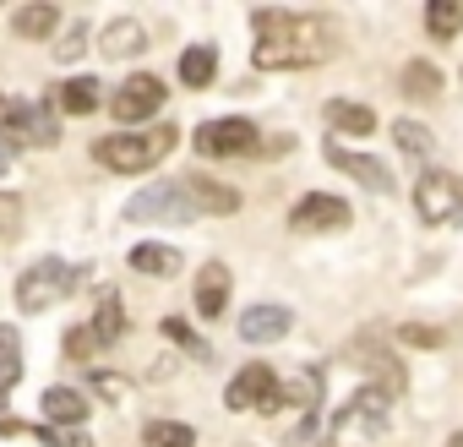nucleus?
I'll use <instances>...</instances> for the list:
<instances>
[{"label":"nucleus","instance_id":"1","mask_svg":"<svg viewBox=\"0 0 463 447\" xmlns=\"http://www.w3.org/2000/svg\"><path fill=\"white\" fill-rule=\"evenodd\" d=\"M251 28H257V50H251V66L257 71H306V66H322L333 61L338 50V28L327 17H300V12H251Z\"/></svg>","mask_w":463,"mask_h":447},{"label":"nucleus","instance_id":"2","mask_svg":"<svg viewBox=\"0 0 463 447\" xmlns=\"http://www.w3.org/2000/svg\"><path fill=\"white\" fill-rule=\"evenodd\" d=\"M235 207H241V191H229L207 175H185V180H158V185L137 191L126 218L131 224H191V218H218Z\"/></svg>","mask_w":463,"mask_h":447},{"label":"nucleus","instance_id":"3","mask_svg":"<svg viewBox=\"0 0 463 447\" xmlns=\"http://www.w3.org/2000/svg\"><path fill=\"white\" fill-rule=\"evenodd\" d=\"M175 126H153V131H115L93 147V158L115 175H147L153 164H164L175 153Z\"/></svg>","mask_w":463,"mask_h":447},{"label":"nucleus","instance_id":"4","mask_svg":"<svg viewBox=\"0 0 463 447\" xmlns=\"http://www.w3.org/2000/svg\"><path fill=\"white\" fill-rule=\"evenodd\" d=\"M82 284H88V268L61 262V257H44V262H33V268L17 279V306H23V311H50V306H61L66 295H77Z\"/></svg>","mask_w":463,"mask_h":447},{"label":"nucleus","instance_id":"5","mask_svg":"<svg viewBox=\"0 0 463 447\" xmlns=\"http://www.w3.org/2000/svg\"><path fill=\"white\" fill-rule=\"evenodd\" d=\"M0 142H12V147H55L61 126H55V115L44 104L0 93Z\"/></svg>","mask_w":463,"mask_h":447},{"label":"nucleus","instance_id":"6","mask_svg":"<svg viewBox=\"0 0 463 447\" xmlns=\"http://www.w3.org/2000/svg\"><path fill=\"white\" fill-rule=\"evenodd\" d=\"M414 207L425 224H463V175L425 169L414 185Z\"/></svg>","mask_w":463,"mask_h":447},{"label":"nucleus","instance_id":"7","mask_svg":"<svg viewBox=\"0 0 463 447\" xmlns=\"http://www.w3.org/2000/svg\"><path fill=\"white\" fill-rule=\"evenodd\" d=\"M338 436H365V442H376V436H387V425H392V398L387 393H376V387H360L344 409H338Z\"/></svg>","mask_w":463,"mask_h":447},{"label":"nucleus","instance_id":"8","mask_svg":"<svg viewBox=\"0 0 463 447\" xmlns=\"http://www.w3.org/2000/svg\"><path fill=\"white\" fill-rule=\"evenodd\" d=\"M257 147H262V131L251 120H241V115L196 126V153L202 158H241V153H257Z\"/></svg>","mask_w":463,"mask_h":447},{"label":"nucleus","instance_id":"9","mask_svg":"<svg viewBox=\"0 0 463 447\" xmlns=\"http://www.w3.org/2000/svg\"><path fill=\"white\" fill-rule=\"evenodd\" d=\"M279 371H268L262 360L257 366H246V371H235V382H229V393H223V404L229 409H257V414H279Z\"/></svg>","mask_w":463,"mask_h":447},{"label":"nucleus","instance_id":"10","mask_svg":"<svg viewBox=\"0 0 463 447\" xmlns=\"http://www.w3.org/2000/svg\"><path fill=\"white\" fill-rule=\"evenodd\" d=\"M164 99H169V88L158 82V77H126L120 88H115V99H109V115L120 120V126H142L147 115H158L164 109Z\"/></svg>","mask_w":463,"mask_h":447},{"label":"nucleus","instance_id":"11","mask_svg":"<svg viewBox=\"0 0 463 447\" xmlns=\"http://www.w3.org/2000/svg\"><path fill=\"white\" fill-rule=\"evenodd\" d=\"M349 218H354V213H349V202L311 191V196H300V202L289 207V230H300V235H322V230H344Z\"/></svg>","mask_w":463,"mask_h":447},{"label":"nucleus","instance_id":"12","mask_svg":"<svg viewBox=\"0 0 463 447\" xmlns=\"http://www.w3.org/2000/svg\"><path fill=\"white\" fill-rule=\"evenodd\" d=\"M279 409H300V425L289 431L295 442H306L317 431V409H322V371H300L295 382L279 387Z\"/></svg>","mask_w":463,"mask_h":447},{"label":"nucleus","instance_id":"13","mask_svg":"<svg viewBox=\"0 0 463 447\" xmlns=\"http://www.w3.org/2000/svg\"><path fill=\"white\" fill-rule=\"evenodd\" d=\"M322 153H327V164H333V169H344V175H349V180H360L365 191H376V196H387V191H392V169H387L382 158H365V153H349V147H344L338 137H333V142H327Z\"/></svg>","mask_w":463,"mask_h":447},{"label":"nucleus","instance_id":"14","mask_svg":"<svg viewBox=\"0 0 463 447\" xmlns=\"http://www.w3.org/2000/svg\"><path fill=\"white\" fill-rule=\"evenodd\" d=\"M229 290H235V273H229L223 262H207V268L196 273V295H191L196 317H202V322L223 317V306H229Z\"/></svg>","mask_w":463,"mask_h":447},{"label":"nucleus","instance_id":"15","mask_svg":"<svg viewBox=\"0 0 463 447\" xmlns=\"http://www.w3.org/2000/svg\"><path fill=\"white\" fill-rule=\"evenodd\" d=\"M349 355H354V366H365V371H371V387H376V393H387V398L398 404V393H403V366H398L387 349H376L371 338H360Z\"/></svg>","mask_w":463,"mask_h":447},{"label":"nucleus","instance_id":"16","mask_svg":"<svg viewBox=\"0 0 463 447\" xmlns=\"http://www.w3.org/2000/svg\"><path fill=\"white\" fill-rule=\"evenodd\" d=\"M289 328H295L289 306H251V311L241 317V338H246V344H279Z\"/></svg>","mask_w":463,"mask_h":447},{"label":"nucleus","instance_id":"17","mask_svg":"<svg viewBox=\"0 0 463 447\" xmlns=\"http://www.w3.org/2000/svg\"><path fill=\"white\" fill-rule=\"evenodd\" d=\"M39 409H44V425H77V420H88V393H77V387H44Z\"/></svg>","mask_w":463,"mask_h":447},{"label":"nucleus","instance_id":"18","mask_svg":"<svg viewBox=\"0 0 463 447\" xmlns=\"http://www.w3.org/2000/svg\"><path fill=\"white\" fill-rule=\"evenodd\" d=\"M17 382H23V333L12 322H0V409L12 404Z\"/></svg>","mask_w":463,"mask_h":447},{"label":"nucleus","instance_id":"19","mask_svg":"<svg viewBox=\"0 0 463 447\" xmlns=\"http://www.w3.org/2000/svg\"><path fill=\"white\" fill-rule=\"evenodd\" d=\"M99 50H104L109 61H126V55H142V50H147V39H142V28H137L131 17H120V23H109V28H104Z\"/></svg>","mask_w":463,"mask_h":447},{"label":"nucleus","instance_id":"20","mask_svg":"<svg viewBox=\"0 0 463 447\" xmlns=\"http://www.w3.org/2000/svg\"><path fill=\"white\" fill-rule=\"evenodd\" d=\"M327 126H333V131H349V137H371V131H376V109L349 104V99H333V104H327Z\"/></svg>","mask_w":463,"mask_h":447},{"label":"nucleus","instance_id":"21","mask_svg":"<svg viewBox=\"0 0 463 447\" xmlns=\"http://www.w3.org/2000/svg\"><path fill=\"white\" fill-rule=\"evenodd\" d=\"M218 77V50L213 44H191L185 55H180V82L185 88H207Z\"/></svg>","mask_w":463,"mask_h":447},{"label":"nucleus","instance_id":"22","mask_svg":"<svg viewBox=\"0 0 463 447\" xmlns=\"http://www.w3.org/2000/svg\"><path fill=\"white\" fill-rule=\"evenodd\" d=\"M398 88H403V99L425 104V99H436V93H441V71H436L430 61H409V66H403V77H398Z\"/></svg>","mask_w":463,"mask_h":447},{"label":"nucleus","instance_id":"23","mask_svg":"<svg viewBox=\"0 0 463 447\" xmlns=\"http://www.w3.org/2000/svg\"><path fill=\"white\" fill-rule=\"evenodd\" d=\"M131 268L137 273H147V279H169V273H180V252L175 246H131Z\"/></svg>","mask_w":463,"mask_h":447},{"label":"nucleus","instance_id":"24","mask_svg":"<svg viewBox=\"0 0 463 447\" xmlns=\"http://www.w3.org/2000/svg\"><path fill=\"white\" fill-rule=\"evenodd\" d=\"M93 344H115L120 333H126V300L115 295V290H104V300H99V317H93Z\"/></svg>","mask_w":463,"mask_h":447},{"label":"nucleus","instance_id":"25","mask_svg":"<svg viewBox=\"0 0 463 447\" xmlns=\"http://www.w3.org/2000/svg\"><path fill=\"white\" fill-rule=\"evenodd\" d=\"M66 115H93L99 109V82L93 77H71V82H61V99H55Z\"/></svg>","mask_w":463,"mask_h":447},{"label":"nucleus","instance_id":"26","mask_svg":"<svg viewBox=\"0 0 463 447\" xmlns=\"http://www.w3.org/2000/svg\"><path fill=\"white\" fill-rule=\"evenodd\" d=\"M142 447H196V431L185 420H147Z\"/></svg>","mask_w":463,"mask_h":447},{"label":"nucleus","instance_id":"27","mask_svg":"<svg viewBox=\"0 0 463 447\" xmlns=\"http://www.w3.org/2000/svg\"><path fill=\"white\" fill-rule=\"evenodd\" d=\"M12 28H17L23 39H50V33L61 28V12H55V6H23V12L12 17Z\"/></svg>","mask_w":463,"mask_h":447},{"label":"nucleus","instance_id":"28","mask_svg":"<svg viewBox=\"0 0 463 447\" xmlns=\"http://www.w3.org/2000/svg\"><path fill=\"white\" fill-rule=\"evenodd\" d=\"M425 28H430V39H452L463 28V0H430V6H425Z\"/></svg>","mask_w":463,"mask_h":447},{"label":"nucleus","instance_id":"29","mask_svg":"<svg viewBox=\"0 0 463 447\" xmlns=\"http://www.w3.org/2000/svg\"><path fill=\"white\" fill-rule=\"evenodd\" d=\"M164 338H175L191 360H213V349H207V338H196L191 333V322H180V317H164Z\"/></svg>","mask_w":463,"mask_h":447},{"label":"nucleus","instance_id":"30","mask_svg":"<svg viewBox=\"0 0 463 447\" xmlns=\"http://www.w3.org/2000/svg\"><path fill=\"white\" fill-rule=\"evenodd\" d=\"M392 137H398V147H403L409 158H425V153H430V131H425L420 120H398Z\"/></svg>","mask_w":463,"mask_h":447},{"label":"nucleus","instance_id":"31","mask_svg":"<svg viewBox=\"0 0 463 447\" xmlns=\"http://www.w3.org/2000/svg\"><path fill=\"white\" fill-rule=\"evenodd\" d=\"M17 235H23V196L0 191V241H17Z\"/></svg>","mask_w":463,"mask_h":447},{"label":"nucleus","instance_id":"32","mask_svg":"<svg viewBox=\"0 0 463 447\" xmlns=\"http://www.w3.org/2000/svg\"><path fill=\"white\" fill-rule=\"evenodd\" d=\"M392 338H398V344H409V349H441V333H436V328H425V322H403Z\"/></svg>","mask_w":463,"mask_h":447},{"label":"nucleus","instance_id":"33","mask_svg":"<svg viewBox=\"0 0 463 447\" xmlns=\"http://www.w3.org/2000/svg\"><path fill=\"white\" fill-rule=\"evenodd\" d=\"M33 436L44 442V447H93L82 431H71V425H33Z\"/></svg>","mask_w":463,"mask_h":447},{"label":"nucleus","instance_id":"34","mask_svg":"<svg viewBox=\"0 0 463 447\" xmlns=\"http://www.w3.org/2000/svg\"><path fill=\"white\" fill-rule=\"evenodd\" d=\"M82 50H88V23H71V28H66V39L55 44V61H77Z\"/></svg>","mask_w":463,"mask_h":447},{"label":"nucleus","instance_id":"35","mask_svg":"<svg viewBox=\"0 0 463 447\" xmlns=\"http://www.w3.org/2000/svg\"><path fill=\"white\" fill-rule=\"evenodd\" d=\"M88 349H93V333H88V328H71V333H66V355H71V360H88Z\"/></svg>","mask_w":463,"mask_h":447},{"label":"nucleus","instance_id":"36","mask_svg":"<svg viewBox=\"0 0 463 447\" xmlns=\"http://www.w3.org/2000/svg\"><path fill=\"white\" fill-rule=\"evenodd\" d=\"M93 382L104 387V398H120V393H126V382H120V376H93Z\"/></svg>","mask_w":463,"mask_h":447},{"label":"nucleus","instance_id":"37","mask_svg":"<svg viewBox=\"0 0 463 447\" xmlns=\"http://www.w3.org/2000/svg\"><path fill=\"white\" fill-rule=\"evenodd\" d=\"M12 158H17V153H12V142H0V175H12Z\"/></svg>","mask_w":463,"mask_h":447},{"label":"nucleus","instance_id":"38","mask_svg":"<svg viewBox=\"0 0 463 447\" xmlns=\"http://www.w3.org/2000/svg\"><path fill=\"white\" fill-rule=\"evenodd\" d=\"M447 447H463V436H447Z\"/></svg>","mask_w":463,"mask_h":447}]
</instances>
